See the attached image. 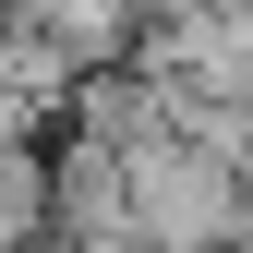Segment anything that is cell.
<instances>
[{
    "label": "cell",
    "mask_w": 253,
    "mask_h": 253,
    "mask_svg": "<svg viewBox=\"0 0 253 253\" xmlns=\"http://www.w3.org/2000/svg\"><path fill=\"white\" fill-rule=\"evenodd\" d=\"M133 157V229L157 241V253H241V229H253V169H229L193 121H157L145 145H121Z\"/></svg>",
    "instance_id": "1"
}]
</instances>
